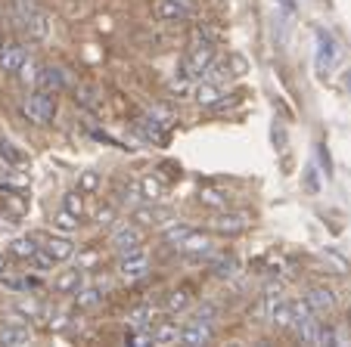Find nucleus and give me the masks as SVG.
<instances>
[{"mask_svg":"<svg viewBox=\"0 0 351 347\" xmlns=\"http://www.w3.org/2000/svg\"><path fill=\"white\" fill-rule=\"evenodd\" d=\"M280 3H283L286 10H292V7H295V3H292V0H280Z\"/></svg>","mask_w":351,"mask_h":347,"instance_id":"41","label":"nucleus"},{"mask_svg":"<svg viewBox=\"0 0 351 347\" xmlns=\"http://www.w3.org/2000/svg\"><path fill=\"white\" fill-rule=\"evenodd\" d=\"M22 19H25V31L32 40H47L50 38V16L44 10H34L22 3Z\"/></svg>","mask_w":351,"mask_h":347,"instance_id":"3","label":"nucleus"},{"mask_svg":"<svg viewBox=\"0 0 351 347\" xmlns=\"http://www.w3.org/2000/svg\"><path fill=\"white\" fill-rule=\"evenodd\" d=\"M81 267H75V270H66V273H60L53 279V292H60V295H75L81 288Z\"/></svg>","mask_w":351,"mask_h":347,"instance_id":"14","label":"nucleus"},{"mask_svg":"<svg viewBox=\"0 0 351 347\" xmlns=\"http://www.w3.org/2000/svg\"><path fill=\"white\" fill-rule=\"evenodd\" d=\"M22 112H25L28 121H34V125H50L56 118V97L50 90H34L25 97Z\"/></svg>","mask_w":351,"mask_h":347,"instance_id":"1","label":"nucleus"},{"mask_svg":"<svg viewBox=\"0 0 351 347\" xmlns=\"http://www.w3.org/2000/svg\"><path fill=\"white\" fill-rule=\"evenodd\" d=\"M245 227H249L245 211H224V214H218L212 220V229L221 233V236H239V233H245Z\"/></svg>","mask_w":351,"mask_h":347,"instance_id":"4","label":"nucleus"},{"mask_svg":"<svg viewBox=\"0 0 351 347\" xmlns=\"http://www.w3.org/2000/svg\"><path fill=\"white\" fill-rule=\"evenodd\" d=\"M320 170L314 168V164H308V170H305V190L311 192V196H317L320 192V177H317Z\"/></svg>","mask_w":351,"mask_h":347,"instance_id":"33","label":"nucleus"},{"mask_svg":"<svg viewBox=\"0 0 351 347\" xmlns=\"http://www.w3.org/2000/svg\"><path fill=\"white\" fill-rule=\"evenodd\" d=\"M140 131H143V137H146V140H156V143H162V140H165V131H162V127L156 125V121H149V118L140 121Z\"/></svg>","mask_w":351,"mask_h":347,"instance_id":"30","label":"nucleus"},{"mask_svg":"<svg viewBox=\"0 0 351 347\" xmlns=\"http://www.w3.org/2000/svg\"><path fill=\"white\" fill-rule=\"evenodd\" d=\"M81 196H84V192H66V196H62V208H66V211H72V214H84V198H81Z\"/></svg>","mask_w":351,"mask_h":347,"instance_id":"29","label":"nucleus"},{"mask_svg":"<svg viewBox=\"0 0 351 347\" xmlns=\"http://www.w3.org/2000/svg\"><path fill=\"white\" fill-rule=\"evenodd\" d=\"M140 242H143V233H140L137 227H131V223L119 227L112 233V239H109V245L115 248V255H131V251H140Z\"/></svg>","mask_w":351,"mask_h":347,"instance_id":"5","label":"nucleus"},{"mask_svg":"<svg viewBox=\"0 0 351 347\" xmlns=\"http://www.w3.org/2000/svg\"><path fill=\"white\" fill-rule=\"evenodd\" d=\"M99 288H78V292H75V304H78L81 310H87V307H97L99 304Z\"/></svg>","mask_w":351,"mask_h":347,"instance_id":"25","label":"nucleus"},{"mask_svg":"<svg viewBox=\"0 0 351 347\" xmlns=\"http://www.w3.org/2000/svg\"><path fill=\"white\" fill-rule=\"evenodd\" d=\"M178 3L186 10V13H193V7H196V0H178Z\"/></svg>","mask_w":351,"mask_h":347,"instance_id":"39","label":"nucleus"},{"mask_svg":"<svg viewBox=\"0 0 351 347\" xmlns=\"http://www.w3.org/2000/svg\"><path fill=\"white\" fill-rule=\"evenodd\" d=\"M212 62H215V44L196 34V40L190 44V53H186V60H184L186 75H190V78H202Z\"/></svg>","mask_w":351,"mask_h":347,"instance_id":"2","label":"nucleus"},{"mask_svg":"<svg viewBox=\"0 0 351 347\" xmlns=\"http://www.w3.org/2000/svg\"><path fill=\"white\" fill-rule=\"evenodd\" d=\"M16 310H19V313H28V316H38L40 313V307L34 301H19V304H16Z\"/></svg>","mask_w":351,"mask_h":347,"instance_id":"36","label":"nucleus"},{"mask_svg":"<svg viewBox=\"0 0 351 347\" xmlns=\"http://www.w3.org/2000/svg\"><path fill=\"white\" fill-rule=\"evenodd\" d=\"M193 97H196L199 105H221V87L215 81L199 78V84L193 87Z\"/></svg>","mask_w":351,"mask_h":347,"instance_id":"13","label":"nucleus"},{"mask_svg":"<svg viewBox=\"0 0 351 347\" xmlns=\"http://www.w3.org/2000/svg\"><path fill=\"white\" fill-rule=\"evenodd\" d=\"M38 251H40V245L34 242L32 236H22V239H13V242H10V257H16V261H32Z\"/></svg>","mask_w":351,"mask_h":347,"instance_id":"17","label":"nucleus"},{"mask_svg":"<svg viewBox=\"0 0 351 347\" xmlns=\"http://www.w3.org/2000/svg\"><path fill=\"white\" fill-rule=\"evenodd\" d=\"M212 316H215V307H208V304H206V307H202V310H199V313H196V320H202V322H212Z\"/></svg>","mask_w":351,"mask_h":347,"instance_id":"37","label":"nucleus"},{"mask_svg":"<svg viewBox=\"0 0 351 347\" xmlns=\"http://www.w3.org/2000/svg\"><path fill=\"white\" fill-rule=\"evenodd\" d=\"M190 301H193L190 288H174L171 295H168V310H171V313H180V310L190 307Z\"/></svg>","mask_w":351,"mask_h":347,"instance_id":"24","label":"nucleus"},{"mask_svg":"<svg viewBox=\"0 0 351 347\" xmlns=\"http://www.w3.org/2000/svg\"><path fill=\"white\" fill-rule=\"evenodd\" d=\"M78 190H81V192H87V196L99 190V174H97V170H81V177H78Z\"/></svg>","mask_w":351,"mask_h":347,"instance_id":"26","label":"nucleus"},{"mask_svg":"<svg viewBox=\"0 0 351 347\" xmlns=\"http://www.w3.org/2000/svg\"><path fill=\"white\" fill-rule=\"evenodd\" d=\"M186 236H190V227H171V229H165V242L174 245V248H178V245L184 242Z\"/></svg>","mask_w":351,"mask_h":347,"instance_id":"32","label":"nucleus"},{"mask_svg":"<svg viewBox=\"0 0 351 347\" xmlns=\"http://www.w3.org/2000/svg\"><path fill=\"white\" fill-rule=\"evenodd\" d=\"M25 47L19 44H7V47H0V72H7V75H16L22 66H25Z\"/></svg>","mask_w":351,"mask_h":347,"instance_id":"10","label":"nucleus"},{"mask_svg":"<svg viewBox=\"0 0 351 347\" xmlns=\"http://www.w3.org/2000/svg\"><path fill=\"white\" fill-rule=\"evenodd\" d=\"M146 316H153V310H149V307H140V310H134L128 320H131L134 329H146Z\"/></svg>","mask_w":351,"mask_h":347,"instance_id":"35","label":"nucleus"},{"mask_svg":"<svg viewBox=\"0 0 351 347\" xmlns=\"http://www.w3.org/2000/svg\"><path fill=\"white\" fill-rule=\"evenodd\" d=\"M34 84L40 87V90H50V93H56V90H62V72L60 68H53V66H44V68H38V78H34Z\"/></svg>","mask_w":351,"mask_h":347,"instance_id":"15","label":"nucleus"},{"mask_svg":"<svg viewBox=\"0 0 351 347\" xmlns=\"http://www.w3.org/2000/svg\"><path fill=\"white\" fill-rule=\"evenodd\" d=\"M199 202L208 205V208H227L230 196L224 190H215V186H206V190H199Z\"/></svg>","mask_w":351,"mask_h":347,"instance_id":"21","label":"nucleus"},{"mask_svg":"<svg viewBox=\"0 0 351 347\" xmlns=\"http://www.w3.org/2000/svg\"><path fill=\"white\" fill-rule=\"evenodd\" d=\"M332 56H336V40L330 34L317 31V68L320 72H326L332 66Z\"/></svg>","mask_w":351,"mask_h":347,"instance_id":"16","label":"nucleus"},{"mask_svg":"<svg viewBox=\"0 0 351 347\" xmlns=\"http://www.w3.org/2000/svg\"><path fill=\"white\" fill-rule=\"evenodd\" d=\"M233 273H237V261H233V257H218V261H215V276L230 279Z\"/></svg>","mask_w":351,"mask_h":347,"instance_id":"31","label":"nucleus"},{"mask_svg":"<svg viewBox=\"0 0 351 347\" xmlns=\"http://www.w3.org/2000/svg\"><path fill=\"white\" fill-rule=\"evenodd\" d=\"M53 264H56V257L50 255V251H47V248H40L38 255L32 257V267L38 270V273H50V270H53Z\"/></svg>","mask_w":351,"mask_h":347,"instance_id":"28","label":"nucleus"},{"mask_svg":"<svg viewBox=\"0 0 351 347\" xmlns=\"http://www.w3.org/2000/svg\"><path fill=\"white\" fill-rule=\"evenodd\" d=\"M78 223H81V217L72 214V211H66V208H60V211H56V217H53V227L62 229V233H75V229H78Z\"/></svg>","mask_w":351,"mask_h":347,"instance_id":"23","label":"nucleus"},{"mask_svg":"<svg viewBox=\"0 0 351 347\" xmlns=\"http://www.w3.org/2000/svg\"><path fill=\"white\" fill-rule=\"evenodd\" d=\"M212 236L208 233H196V229H190V236L184 239V242L178 245L184 255H190V257H206V255H212Z\"/></svg>","mask_w":351,"mask_h":347,"instance_id":"9","label":"nucleus"},{"mask_svg":"<svg viewBox=\"0 0 351 347\" xmlns=\"http://www.w3.org/2000/svg\"><path fill=\"white\" fill-rule=\"evenodd\" d=\"M305 301H308V307H311L314 313H330V310L336 307V295H332L330 288H324V285L311 288Z\"/></svg>","mask_w":351,"mask_h":347,"instance_id":"12","label":"nucleus"},{"mask_svg":"<svg viewBox=\"0 0 351 347\" xmlns=\"http://www.w3.org/2000/svg\"><path fill=\"white\" fill-rule=\"evenodd\" d=\"M0 158H7V162H13V164L25 162V155H22L19 149H13V143H0Z\"/></svg>","mask_w":351,"mask_h":347,"instance_id":"34","label":"nucleus"},{"mask_svg":"<svg viewBox=\"0 0 351 347\" xmlns=\"http://www.w3.org/2000/svg\"><path fill=\"white\" fill-rule=\"evenodd\" d=\"M208 341H212V322L193 320L190 326L180 329V344L186 347H199V344H208Z\"/></svg>","mask_w":351,"mask_h":347,"instance_id":"8","label":"nucleus"},{"mask_svg":"<svg viewBox=\"0 0 351 347\" xmlns=\"http://www.w3.org/2000/svg\"><path fill=\"white\" fill-rule=\"evenodd\" d=\"M153 13L159 16L162 22H180V19H184V16H186V10L180 7L178 0H156Z\"/></svg>","mask_w":351,"mask_h":347,"instance_id":"18","label":"nucleus"},{"mask_svg":"<svg viewBox=\"0 0 351 347\" xmlns=\"http://www.w3.org/2000/svg\"><path fill=\"white\" fill-rule=\"evenodd\" d=\"M162 190H165V186H162V180L153 177V174L140 180V198H146V202H159V198H162Z\"/></svg>","mask_w":351,"mask_h":347,"instance_id":"22","label":"nucleus"},{"mask_svg":"<svg viewBox=\"0 0 351 347\" xmlns=\"http://www.w3.org/2000/svg\"><path fill=\"white\" fill-rule=\"evenodd\" d=\"M178 341H180L178 322H159L153 329V344H178Z\"/></svg>","mask_w":351,"mask_h":347,"instance_id":"20","label":"nucleus"},{"mask_svg":"<svg viewBox=\"0 0 351 347\" xmlns=\"http://www.w3.org/2000/svg\"><path fill=\"white\" fill-rule=\"evenodd\" d=\"M267 320L274 322L277 329H289L292 326V304L286 301V298H280V292L277 295H267Z\"/></svg>","mask_w":351,"mask_h":347,"instance_id":"7","label":"nucleus"},{"mask_svg":"<svg viewBox=\"0 0 351 347\" xmlns=\"http://www.w3.org/2000/svg\"><path fill=\"white\" fill-rule=\"evenodd\" d=\"M97 220H99V223H112V208H103V211L97 214Z\"/></svg>","mask_w":351,"mask_h":347,"instance_id":"38","label":"nucleus"},{"mask_svg":"<svg viewBox=\"0 0 351 347\" xmlns=\"http://www.w3.org/2000/svg\"><path fill=\"white\" fill-rule=\"evenodd\" d=\"M44 248L50 251V255H53L56 261H69V257L75 255V242H72V239H69V236H53V239H50V242L44 245Z\"/></svg>","mask_w":351,"mask_h":347,"instance_id":"19","label":"nucleus"},{"mask_svg":"<svg viewBox=\"0 0 351 347\" xmlns=\"http://www.w3.org/2000/svg\"><path fill=\"white\" fill-rule=\"evenodd\" d=\"M149 273V257L143 255V251H131V255H121L119 261V276L121 279H143V276Z\"/></svg>","mask_w":351,"mask_h":347,"instance_id":"6","label":"nucleus"},{"mask_svg":"<svg viewBox=\"0 0 351 347\" xmlns=\"http://www.w3.org/2000/svg\"><path fill=\"white\" fill-rule=\"evenodd\" d=\"M32 341V329L22 326V322H10V326H0V344L10 347H22Z\"/></svg>","mask_w":351,"mask_h":347,"instance_id":"11","label":"nucleus"},{"mask_svg":"<svg viewBox=\"0 0 351 347\" xmlns=\"http://www.w3.org/2000/svg\"><path fill=\"white\" fill-rule=\"evenodd\" d=\"M3 273H7V257L0 255V276H3Z\"/></svg>","mask_w":351,"mask_h":347,"instance_id":"40","label":"nucleus"},{"mask_svg":"<svg viewBox=\"0 0 351 347\" xmlns=\"http://www.w3.org/2000/svg\"><path fill=\"white\" fill-rule=\"evenodd\" d=\"M159 217H162V211L149 208V205H143V208H134V220L143 223V227H153V223H159Z\"/></svg>","mask_w":351,"mask_h":347,"instance_id":"27","label":"nucleus"}]
</instances>
